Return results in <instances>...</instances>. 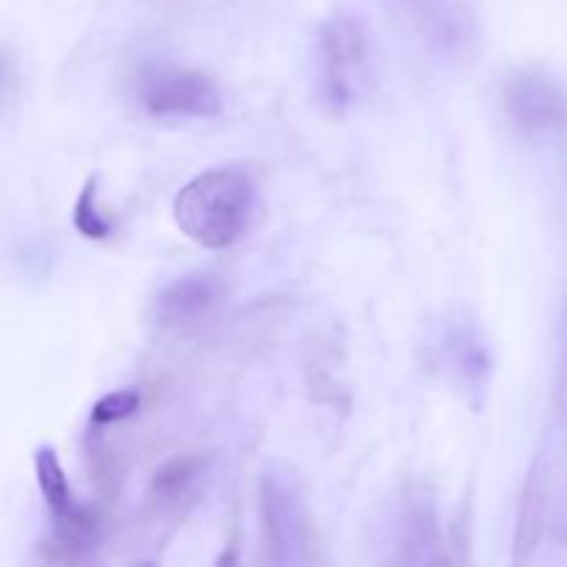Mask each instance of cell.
Returning <instances> with one entry per match:
<instances>
[{
  "label": "cell",
  "instance_id": "obj_1",
  "mask_svg": "<svg viewBox=\"0 0 567 567\" xmlns=\"http://www.w3.org/2000/svg\"><path fill=\"white\" fill-rule=\"evenodd\" d=\"M252 177L238 166H214L188 181L175 197L177 227L186 238L205 249H227L247 233L252 221Z\"/></svg>",
  "mask_w": 567,
  "mask_h": 567
},
{
  "label": "cell",
  "instance_id": "obj_5",
  "mask_svg": "<svg viewBox=\"0 0 567 567\" xmlns=\"http://www.w3.org/2000/svg\"><path fill=\"white\" fill-rule=\"evenodd\" d=\"M225 302V282L210 271H188L158 291L153 305L155 321L166 330H192L205 324Z\"/></svg>",
  "mask_w": 567,
  "mask_h": 567
},
{
  "label": "cell",
  "instance_id": "obj_4",
  "mask_svg": "<svg viewBox=\"0 0 567 567\" xmlns=\"http://www.w3.org/2000/svg\"><path fill=\"white\" fill-rule=\"evenodd\" d=\"M260 518L269 563L297 565L308 559L310 526L297 485L282 474H266L260 480Z\"/></svg>",
  "mask_w": 567,
  "mask_h": 567
},
{
  "label": "cell",
  "instance_id": "obj_6",
  "mask_svg": "<svg viewBox=\"0 0 567 567\" xmlns=\"http://www.w3.org/2000/svg\"><path fill=\"white\" fill-rule=\"evenodd\" d=\"M504 109L520 133L543 136L563 120L565 97L546 72L518 70L504 83Z\"/></svg>",
  "mask_w": 567,
  "mask_h": 567
},
{
  "label": "cell",
  "instance_id": "obj_3",
  "mask_svg": "<svg viewBox=\"0 0 567 567\" xmlns=\"http://www.w3.org/2000/svg\"><path fill=\"white\" fill-rule=\"evenodd\" d=\"M138 103L158 120H208L221 111V92L203 70L155 66L138 81Z\"/></svg>",
  "mask_w": 567,
  "mask_h": 567
},
{
  "label": "cell",
  "instance_id": "obj_8",
  "mask_svg": "<svg viewBox=\"0 0 567 567\" xmlns=\"http://www.w3.org/2000/svg\"><path fill=\"white\" fill-rule=\"evenodd\" d=\"M546 471H543V463H535L529 476H526L524 493H520L518 532H515V563H529L532 554H535L537 543L543 537V526H546Z\"/></svg>",
  "mask_w": 567,
  "mask_h": 567
},
{
  "label": "cell",
  "instance_id": "obj_13",
  "mask_svg": "<svg viewBox=\"0 0 567 567\" xmlns=\"http://www.w3.org/2000/svg\"><path fill=\"white\" fill-rule=\"evenodd\" d=\"M3 75H6V64H3V59H0V81H3Z\"/></svg>",
  "mask_w": 567,
  "mask_h": 567
},
{
  "label": "cell",
  "instance_id": "obj_2",
  "mask_svg": "<svg viewBox=\"0 0 567 567\" xmlns=\"http://www.w3.org/2000/svg\"><path fill=\"white\" fill-rule=\"evenodd\" d=\"M316 97L332 116H343L369 92L371 42L363 22L338 14L319 28L313 50Z\"/></svg>",
  "mask_w": 567,
  "mask_h": 567
},
{
  "label": "cell",
  "instance_id": "obj_7",
  "mask_svg": "<svg viewBox=\"0 0 567 567\" xmlns=\"http://www.w3.org/2000/svg\"><path fill=\"white\" fill-rule=\"evenodd\" d=\"M33 471H37V482L44 496V504H48L50 515H53V520L61 529V540H86L94 532V526H97V520H94V515L72 493L64 468L59 463V454L50 446L37 449V454H33Z\"/></svg>",
  "mask_w": 567,
  "mask_h": 567
},
{
  "label": "cell",
  "instance_id": "obj_11",
  "mask_svg": "<svg viewBox=\"0 0 567 567\" xmlns=\"http://www.w3.org/2000/svg\"><path fill=\"white\" fill-rule=\"evenodd\" d=\"M72 221H75V230L81 236L92 238V241H103V238H109L114 233V225H111V219L97 205V177L94 175L83 183L81 194H78Z\"/></svg>",
  "mask_w": 567,
  "mask_h": 567
},
{
  "label": "cell",
  "instance_id": "obj_10",
  "mask_svg": "<svg viewBox=\"0 0 567 567\" xmlns=\"http://www.w3.org/2000/svg\"><path fill=\"white\" fill-rule=\"evenodd\" d=\"M199 476V460L181 454V457L169 460V463L161 465L153 476V496L158 502H175L181 498L188 487L197 482Z\"/></svg>",
  "mask_w": 567,
  "mask_h": 567
},
{
  "label": "cell",
  "instance_id": "obj_12",
  "mask_svg": "<svg viewBox=\"0 0 567 567\" xmlns=\"http://www.w3.org/2000/svg\"><path fill=\"white\" fill-rule=\"evenodd\" d=\"M142 404V393L136 388L131 391H114L109 396L100 399L97 404L92 408V424L97 426H109V424H120V421H127Z\"/></svg>",
  "mask_w": 567,
  "mask_h": 567
},
{
  "label": "cell",
  "instance_id": "obj_9",
  "mask_svg": "<svg viewBox=\"0 0 567 567\" xmlns=\"http://www.w3.org/2000/svg\"><path fill=\"white\" fill-rule=\"evenodd\" d=\"M393 3L430 42L454 48L463 39V14L452 0H393Z\"/></svg>",
  "mask_w": 567,
  "mask_h": 567
}]
</instances>
